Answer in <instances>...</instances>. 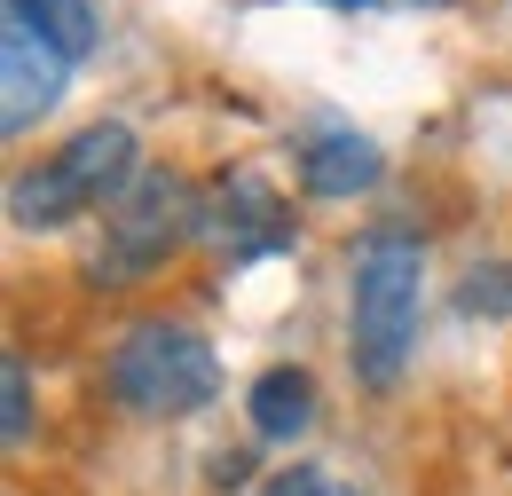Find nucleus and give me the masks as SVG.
<instances>
[{
    "instance_id": "5",
    "label": "nucleus",
    "mask_w": 512,
    "mask_h": 496,
    "mask_svg": "<svg viewBox=\"0 0 512 496\" xmlns=\"http://www.w3.org/2000/svg\"><path fill=\"white\" fill-rule=\"evenodd\" d=\"M197 237H213V245L229 252V268H245L260 252H292L300 245V221H292V205L268 189L260 166H237L229 182L213 189V205L197 213Z\"/></svg>"
},
{
    "instance_id": "1",
    "label": "nucleus",
    "mask_w": 512,
    "mask_h": 496,
    "mask_svg": "<svg viewBox=\"0 0 512 496\" xmlns=\"http://www.w3.org/2000/svg\"><path fill=\"white\" fill-rule=\"evenodd\" d=\"M418 300H426V252L410 229H371L355 252V300H347V347H355V378L386 394L402 386L410 355H418Z\"/></svg>"
},
{
    "instance_id": "9",
    "label": "nucleus",
    "mask_w": 512,
    "mask_h": 496,
    "mask_svg": "<svg viewBox=\"0 0 512 496\" xmlns=\"http://www.w3.org/2000/svg\"><path fill=\"white\" fill-rule=\"evenodd\" d=\"M8 24H24V32H40L56 56H87L95 40H103V16H95V0H8Z\"/></svg>"
},
{
    "instance_id": "11",
    "label": "nucleus",
    "mask_w": 512,
    "mask_h": 496,
    "mask_svg": "<svg viewBox=\"0 0 512 496\" xmlns=\"http://www.w3.org/2000/svg\"><path fill=\"white\" fill-rule=\"evenodd\" d=\"M457 308H465V315H512V268H505V260L473 268V276L457 284Z\"/></svg>"
},
{
    "instance_id": "4",
    "label": "nucleus",
    "mask_w": 512,
    "mask_h": 496,
    "mask_svg": "<svg viewBox=\"0 0 512 496\" xmlns=\"http://www.w3.org/2000/svg\"><path fill=\"white\" fill-rule=\"evenodd\" d=\"M190 237H197L190 182L182 174H134V189L103 213V245L87 252V284H134Z\"/></svg>"
},
{
    "instance_id": "8",
    "label": "nucleus",
    "mask_w": 512,
    "mask_h": 496,
    "mask_svg": "<svg viewBox=\"0 0 512 496\" xmlns=\"http://www.w3.org/2000/svg\"><path fill=\"white\" fill-rule=\"evenodd\" d=\"M245 418H253L260 441H300V434H308V418H316V386H308V371H268V378H253Z\"/></svg>"
},
{
    "instance_id": "2",
    "label": "nucleus",
    "mask_w": 512,
    "mask_h": 496,
    "mask_svg": "<svg viewBox=\"0 0 512 496\" xmlns=\"http://www.w3.org/2000/svg\"><path fill=\"white\" fill-rule=\"evenodd\" d=\"M134 126L119 119H95L79 126L56 158H40V166H24L16 174V189H8V221L16 229H64V221H79V213H111L119 197L134 189Z\"/></svg>"
},
{
    "instance_id": "6",
    "label": "nucleus",
    "mask_w": 512,
    "mask_h": 496,
    "mask_svg": "<svg viewBox=\"0 0 512 496\" xmlns=\"http://www.w3.org/2000/svg\"><path fill=\"white\" fill-rule=\"evenodd\" d=\"M71 87V56H56L40 32L24 24H0V126L8 134H32V119H48Z\"/></svg>"
},
{
    "instance_id": "13",
    "label": "nucleus",
    "mask_w": 512,
    "mask_h": 496,
    "mask_svg": "<svg viewBox=\"0 0 512 496\" xmlns=\"http://www.w3.org/2000/svg\"><path fill=\"white\" fill-rule=\"evenodd\" d=\"M410 8H457V0H410Z\"/></svg>"
},
{
    "instance_id": "3",
    "label": "nucleus",
    "mask_w": 512,
    "mask_h": 496,
    "mask_svg": "<svg viewBox=\"0 0 512 496\" xmlns=\"http://www.w3.org/2000/svg\"><path fill=\"white\" fill-rule=\"evenodd\" d=\"M111 394L127 402L134 418H190V410H205L221 394V355L190 323L142 315L111 347Z\"/></svg>"
},
{
    "instance_id": "7",
    "label": "nucleus",
    "mask_w": 512,
    "mask_h": 496,
    "mask_svg": "<svg viewBox=\"0 0 512 496\" xmlns=\"http://www.w3.org/2000/svg\"><path fill=\"white\" fill-rule=\"evenodd\" d=\"M386 174L379 142H363V134H347V126H323L300 142V189L308 197H363V189Z\"/></svg>"
},
{
    "instance_id": "10",
    "label": "nucleus",
    "mask_w": 512,
    "mask_h": 496,
    "mask_svg": "<svg viewBox=\"0 0 512 496\" xmlns=\"http://www.w3.org/2000/svg\"><path fill=\"white\" fill-rule=\"evenodd\" d=\"M0 434H8V449L32 434V371H24V355H0Z\"/></svg>"
},
{
    "instance_id": "12",
    "label": "nucleus",
    "mask_w": 512,
    "mask_h": 496,
    "mask_svg": "<svg viewBox=\"0 0 512 496\" xmlns=\"http://www.w3.org/2000/svg\"><path fill=\"white\" fill-rule=\"evenodd\" d=\"M260 496H355L347 481H331V473H276Z\"/></svg>"
}]
</instances>
